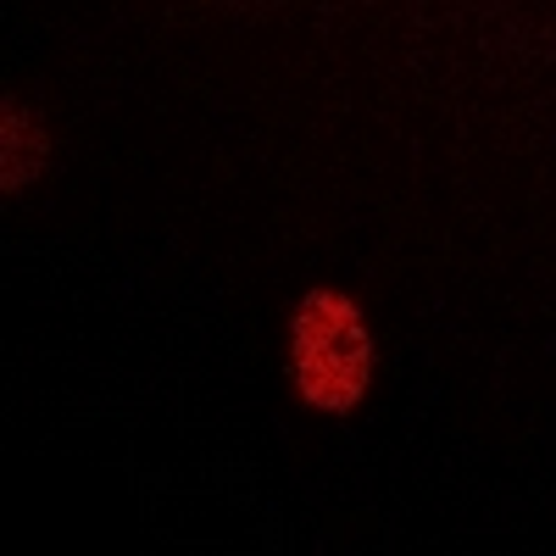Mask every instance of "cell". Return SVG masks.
Returning <instances> with one entry per match:
<instances>
[{
	"label": "cell",
	"mask_w": 556,
	"mask_h": 556,
	"mask_svg": "<svg viewBox=\"0 0 556 556\" xmlns=\"http://www.w3.org/2000/svg\"><path fill=\"white\" fill-rule=\"evenodd\" d=\"M45 167V134L23 106H7V139H0V184L17 195L23 184H34Z\"/></svg>",
	"instance_id": "2"
},
{
	"label": "cell",
	"mask_w": 556,
	"mask_h": 556,
	"mask_svg": "<svg viewBox=\"0 0 556 556\" xmlns=\"http://www.w3.org/2000/svg\"><path fill=\"white\" fill-rule=\"evenodd\" d=\"M374 379V340L356 306L334 290H312L295 312V390L317 412H351Z\"/></svg>",
	"instance_id": "1"
}]
</instances>
